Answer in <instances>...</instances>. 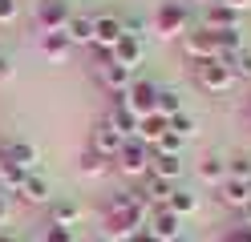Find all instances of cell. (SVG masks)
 <instances>
[{"mask_svg": "<svg viewBox=\"0 0 251 242\" xmlns=\"http://www.w3.org/2000/svg\"><path fill=\"white\" fill-rule=\"evenodd\" d=\"M114 166H118V174H126V177H150V145H142L138 137H126V145L118 150V157H114Z\"/></svg>", "mask_w": 251, "mask_h": 242, "instance_id": "cell-3", "label": "cell"}, {"mask_svg": "<svg viewBox=\"0 0 251 242\" xmlns=\"http://www.w3.org/2000/svg\"><path fill=\"white\" fill-rule=\"evenodd\" d=\"M175 242H191V238H182V234H178V238H175Z\"/></svg>", "mask_w": 251, "mask_h": 242, "instance_id": "cell-40", "label": "cell"}, {"mask_svg": "<svg viewBox=\"0 0 251 242\" xmlns=\"http://www.w3.org/2000/svg\"><path fill=\"white\" fill-rule=\"evenodd\" d=\"M142 61H146V41L122 37V41L114 44V65H122V69H138Z\"/></svg>", "mask_w": 251, "mask_h": 242, "instance_id": "cell-14", "label": "cell"}, {"mask_svg": "<svg viewBox=\"0 0 251 242\" xmlns=\"http://www.w3.org/2000/svg\"><path fill=\"white\" fill-rule=\"evenodd\" d=\"M126 37L122 32V16H93V44L98 48H109V53H114V44Z\"/></svg>", "mask_w": 251, "mask_h": 242, "instance_id": "cell-12", "label": "cell"}, {"mask_svg": "<svg viewBox=\"0 0 251 242\" xmlns=\"http://www.w3.org/2000/svg\"><path fill=\"white\" fill-rule=\"evenodd\" d=\"M65 37H69V44H93V16L73 12L65 21Z\"/></svg>", "mask_w": 251, "mask_h": 242, "instance_id": "cell-22", "label": "cell"}, {"mask_svg": "<svg viewBox=\"0 0 251 242\" xmlns=\"http://www.w3.org/2000/svg\"><path fill=\"white\" fill-rule=\"evenodd\" d=\"M231 65H235V77H251V48H243Z\"/></svg>", "mask_w": 251, "mask_h": 242, "instance_id": "cell-35", "label": "cell"}, {"mask_svg": "<svg viewBox=\"0 0 251 242\" xmlns=\"http://www.w3.org/2000/svg\"><path fill=\"white\" fill-rule=\"evenodd\" d=\"M195 77H199V85L207 89V93H227L235 85V65L227 57H215V61L195 65Z\"/></svg>", "mask_w": 251, "mask_h": 242, "instance_id": "cell-4", "label": "cell"}, {"mask_svg": "<svg viewBox=\"0 0 251 242\" xmlns=\"http://www.w3.org/2000/svg\"><path fill=\"white\" fill-rule=\"evenodd\" d=\"M37 242H77V234L69 230V226H53V222H49V230H45Z\"/></svg>", "mask_w": 251, "mask_h": 242, "instance_id": "cell-33", "label": "cell"}, {"mask_svg": "<svg viewBox=\"0 0 251 242\" xmlns=\"http://www.w3.org/2000/svg\"><path fill=\"white\" fill-rule=\"evenodd\" d=\"M215 48H219V57L235 61V57L247 48V44H243V28H239V24H235V28H219V32H215Z\"/></svg>", "mask_w": 251, "mask_h": 242, "instance_id": "cell-19", "label": "cell"}, {"mask_svg": "<svg viewBox=\"0 0 251 242\" xmlns=\"http://www.w3.org/2000/svg\"><path fill=\"white\" fill-rule=\"evenodd\" d=\"M69 0H37V12H33V21L41 32H61L69 21Z\"/></svg>", "mask_w": 251, "mask_h": 242, "instance_id": "cell-7", "label": "cell"}, {"mask_svg": "<svg viewBox=\"0 0 251 242\" xmlns=\"http://www.w3.org/2000/svg\"><path fill=\"white\" fill-rule=\"evenodd\" d=\"M8 77H12V57L4 53V48H0V85H4Z\"/></svg>", "mask_w": 251, "mask_h": 242, "instance_id": "cell-36", "label": "cell"}, {"mask_svg": "<svg viewBox=\"0 0 251 242\" xmlns=\"http://www.w3.org/2000/svg\"><path fill=\"white\" fill-rule=\"evenodd\" d=\"M81 214H85V206L77 198H53L49 202V222L53 226H69V230H73V226L81 222Z\"/></svg>", "mask_w": 251, "mask_h": 242, "instance_id": "cell-13", "label": "cell"}, {"mask_svg": "<svg viewBox=\"0 0 251 242\" xmlns=\"http://www.w3.org/2000/svg\"><path fill=\"white\" fill-rule=\"evenodd\" d=\"M223 4H231L235 12H247V8H251V0H223Z\"/></svg>", "mask_w": 251, "mask_h": 242, "instance_id": "cell-38", "label": "cell"}, {"mask_svg": "<svg viewBox=\"0 0 251 242\" xmlns=\"http://www.w3.org/2000/svg\"><path fill=\"white\" fill-rule=\"evenodd\" d=\"M142 198L150 202V206H166L170 202V194H175V182H166V177H158V174H150L146 182H142Z\"/></svg>", "mask_w": 251, "mask_h": 242, "instance_id": "cell-21", "label": "cell"}, {"mask_svg": "<svg viewBox=\"0 0 251 242\" xmlns=\"http://www.w3.org/2000/svg\"><path fill=\"white\" fill-rule=\"evenodd\" d=\"M235 24H239V12H235L231 4H223V0L207 4V12H202V28H211V32H219V28H235Z\"/></svg>", "mask_w": 251, "mask_h": 242, "instance_id": "cell-17", "label": "cell"}, {"mask_svg": "<svg viewBox=\"0 0 251 242\" xmlns=\"http://www.w3.org/2000/svg\"><path fill=\"white\" fill-rule=\"evenodd\" d=\"M0 157L12 161V166L25 170V174H37L41 170V150L33 141H0Z\"/></svg>", "mask_w": 251, "mask_h": 242, "instance_id": "cell-6", "label": "cell"}, {"mask_svg": "<svg viewBox=\"0 0 251 242\" xmlns=\"http://www.w3.org/2000/svg\"><path fill=\"white\" fill-rule=\"evenodd\" d=\"M146 230L154 234V242H175V238L182 234V218L170 214L166 206H154L150 218H146Z\"/></svg>", "mask_w": 251, "mask_h": 242, "instance_id": "cell-8", "label": "cell"}, {"mask_svg": "<svg viewBox=\"0 0 251 242\" xmlns=\"http://www.w3.org/2000/svg\"><path fill=\"white\" fill-rule=\"evenodd\" d=\"M77 170H81L85 177H98V174H105V170H109V157H101V154L85 150V154H81V166H77Z\"/></svg>", "mask_w": 251, "mask_h": 242, "instance_id": "cell-30", "label": "cell"}, {"mask_svg": "<svg viewBox=\"0 0 251 242\" xmlns=\"http://www.w3.org/2000/svg\"><path fill=\"white\" fill-rule=\"evenodd\" d=\"M154 113H162L166 121L178 117V113H182V93L178 89H158V109H154Z\"/></svg>", "mask_w": 251, "mask_h": 242, "instance_id": "cell-27", "label": "cell"}, {"mask_svg": "<svg viewBox=\"0 0 251 242\" xmlns=\"http://www.w3.org/2000/svg\"><path fill=\"white\" fill-rule=\"evenodd\" d=\"M150 174L166 177V182H178V177H182V157H175V154H154V150H150Z\"/></svg>", "mask_w": 251, "mask_h": 242, "instance_id": "cell-24", "label": "cell"}, {"mask_svg": "<svg viewBox=\"0 0 251 242\" xmlns=\"http://www.w3.org/2000/svg\"><path fill=\"white\" fill-rule=\"evenodd\" d=\"M227 177L231 182H251V154H231L227 157Z\"/></svg>", "mask_w": 251, "mask_h": 242, "instance_id": "cell-28", "label": "cell"}, {"mask_svg": "<svg viewBox=\"0 0 251 242\" xmlns=\"http://www.w3.org/2000/svg\"><path fill=\"white\" fill-rule=\"evenodd\" d=\"M21 182H25V170H17V166H12V161H4V157H0V194H17L21 190Z\"/></svg>", "mask_w": 251, "mask_h": 242, "instance_id": "cell-29", "label": "cell"}, {"mask_svg": "<svg viewBox=\"0 0 251 242\" xmlns=\"http://www.w3.org/2000/svg\"><path fill=\"white\" fill-rule=\"evenodd\" d=\"M150 210H154V206L142 198V194H134V190H114V194L101 202V226H105L109 242H126L134 230H142L146 218H150Z\"/></svg>", "mask_w": 251, "mask_h": 242, "instance_id": "cell-1", "label": "cell"}, {"mask_svg": "<svg viewBox=\"0 0 251 242\" xmlns=\"http://www.w3.org/2000/svg\"><path fill=\"white\" fill-rule=\"evenodd\" d=\"M182 53L191 57V61H215L219 57V48H215V32L211 28H199V32H186L182 37Z\"/></svg>", "mask_w": 251, "mask_h": 242, "instance_id": "cell-10", "label": "cell"}, {"mask_svg": "<svg viewBox=\"0 0 251 242\" xmlns=\"http://www.w3.org/2000/svg\"><path fill=\"white\" fill-rule=\"evenodd\" d=\"M69 48H73V44H69V37H65V28H61V32H45V37H41V57L53 61V65L65 61Z\"/></svg>", "mask_w": 251, "mask_h": 242, "instance_id": "cell-23", "label": "cell"}, {"mask_svg": "<svg viewBox=\"0 0 251 242\" xmlns=\"http://www.w3.org/2000/svg\"><path fill=\"white\" fill-rule=\"evenodd\" d=\"M202 4H215V0H202Z\"/></svg>", "mask_w": 251, "mask_h": 242, "instance_id": "cell-41", "label": "cell"}, {"mask_svg": "<svg viewBox=\"0 0 251 242\" xmlns=\"http://www.w3.org/2000/svg\"><path fill=\"white\" fill-rule=\"evenodd\" d=\"M4 218H8V194H0V226H4Z\"/></svg>", "mask_w": 251, "mask_h": 242, "instance_id": "cell-39", "label": "cell"}, {"mask_svg": "<svg viewBox=\"0 0 251 242\" xmlns=\"http://www.w3.org/2000/svg\"><path fill=\"white\" fill-rule=\"evenodd\" d=\"M154 32L158 37H186L191 32V8L182 4V0H162L158 12H154Z\"/></svg>", "mask_w": 251, "mask_h": 242, "instance_id": "cell-2", "label": "cell"}, {"mask_svg": "<svg viewBox=\"0 0 251 242\" xmlns=\"http://www.w3.org/2000/svg\"><path fill=\"white\" fill-rule=\"evenodd\" d=\"M146 28H150V21H146V16H122V32H126V37L146 41Z\"/></svg>", "mask_w": 251, "mask_h": 242, "instance_id": "cell-32", "label": "cell"}, {"mask_svg": "<svg viewBox=\"0 0 251 242\" xmlns=\"http://www.w3.org/2000/svg\"><path fill=\"white\" fill-rule=\"evenodd\" d=\"M0 242H4V230H0Z\"/></svg>", "mask_w": 251, "mask_h": 242, "instance_id": "cell-42", "label": "cell"}, {"mask_svg": "<svg viewBox=\"0 0 251 242\" xmlns=\"http://www.w3.org/2000/svg\"><path fill=\"white\" fill-rule=\"evenodd\" d=\"M134 137L154 150V145L166 137V117H162V113H150V117H142V121H138V133H134Z\"/></svg>", "mask_w": 251, "mask_h": 242, "instance_id": "cell-20", "label": "cell"}, {"mask_svg": "<svg viewBox=\"0 0 251 242\" xmlns=\"http://www.w3.org/2000/svg\"><path fill=\"white\" fill-rule=\"evenodd\" d=\"M199 182H207V186H223V182H227V154L211 150L207 157H199Z\"/></svg>", "mask_w": 251, "mask_h": 242, "instance_id": "cell-15", "label": "cell"}, {"mask_svg": "<svg viewBox=\"0 0 251 242\" xmlns=\"http://www.w3.org/2000/svg\"><path fill=\"white\" fill-rule=\"evenodd\" d=\"M105 121L114 125L122 137H134V133H138V117L126 109V101H114V109H109V117H105Z\"/></svg>", "mask_w": 251, "mask_h": 242, "instance_id": "cell-25", "label": "cell"}, {"mask_svg": "<svg viewBox=\"0 0 251 242\" xmlns=\"http://www.w3.org/2000/svg\"><path fill=\"white\" fill-rule=\"evenodd\" d=\"M166 210H170V214H178V218L195 214V210H199V194H195V190H182V186H175V194H170Z\"/></svg>", "mask_w": 251, "mask_h": 242, "instance_id": "cell-26", "label": "cell"}, {"mask_svg": "<svg viewBox=\"0 0 251 242\" xmlns=\"http://www.w3.org/2000/svg\"><path fill=\"white\" fill-rule=\"evenodd\" d=\"M21 16V4L17 0H0V24H12Z\"/></svg>", "mask_w": 251, "mask_h": 242, "instance_id": "cell-34", "label": "cell"}, {"mask_svg": "<svg viewBox=\"0 0 251 242\" xmlns=\"http://www.w3.org/2000/svg\"><path fill=\"white\" fill-rule=\"evenodd\" d=\"M21 202L25 206H49L53 202V186H49V177L45 174H25V182H21Z\"/></svg>", "mask_w": 251, "mask_h": 242, "instance_id": "cell-11", "label": "cell"}, {"mask_svg": "<svg viewBox=\"0 0 251 242\" xmlns=\"http://www.w3.org/2000/svg\"><path fill=\"white\" fill-rule=\"evenodd\" d=\"M98 73H101V85L114 93V101H122L126 89L134 85V69H122V65H105V69H98Z\"/></svg>", "mask_w": 251, "mask_h": 242, "instance_id": "cell-16", "label": "cell"}, {"mask_svg": "<svg viewBox=\"0 0 251 242\" xmlns=\"http://www.w3.org/2000/svg\"><path fill=\"white\" fill-rule=\"evenodd\" d=\"M122 101H126V109H130L138 121H142V117H150V113L158 109V85H154V81H146V77H134V85L126 89Z\"/></svg>", "mask_w": 251, "mask_h": 242, "instance_id": "cell-5", "label": "cell"}, {"mask_svg": "<svg viewBox=\"0 0 251 242\" xmlns=\"http://www.w3.org/2000/svg\"><path fill=\"white\" fill-rule=\"evenodd\" d=\"M126 242H154V234H150V230H146V226H142V230H134V234H130V238H126Z\"/></svg>", "mask_w": 251, "mask_h": 242, "instance_id": "cell-37", "label": "cell"}, {"mask_svg": "<svg viewBox=\"0 0 251 242\" xmlns=\"http://www.w3.org/2000/svg\"><path fill=\"white\" fill-rule=\"evenodd\" d=\"M122 145H126V137H122L109 121H98V125H93V133H89V150H93V154H101V157L114 161Z\"/></svg>", "mask_w": 251, "mask_h": 242, "instance_id": "cell-9", "label": "cell"}, {"mask_svg": "<svg viewBox=\"0 0 251 242\" xmlns=\"http://www.w3.org/2000/svg\"><path fill=\"white\" fill-rule=\"evenodd\" d=\"M219 202H223L227 210H247V202H251V182H227L219 186Z\"/></svg>", "mask_w": 251, "mask_h": 242, "instance_id": "cell-18", "label": "cell"}, {"mask_svg": "<svg viewBox=\"0 0 251 242\" xmlns=\"http://www.w3.org/2000/svg\"><path fill=\"white\" fill-rule=\"evenodd\" d=\"M166 129H170V133H175V137H182V141H186V137H191V133H195L199 125H195V117H191V113L182 109L178 117H170V121H166Z\"/></svg>", "mask_w": 251, "mask_h": 242, "instance_id": "cell-31", "label": "cell"}]
</instances>
